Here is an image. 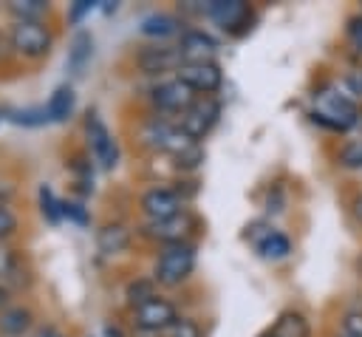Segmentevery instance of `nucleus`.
Returning <instances> with one entry per match:
<instances>
[{"label": "nucleus", "mask_w": 362, "mask_h": 337, "mask_svg": "<svg viewBox=\"0 0 362 337\" xmlns=\"http://www.w3.org/2000/svg\"><path fill=\"white\" fill-rule=\"evenodd\" d=\"M195 272V249L192 244H173L164 246L153 266V280L158 286H181Z\"/></svg>", "instance_id": "1"}, {"label": "nucleus", "mask_w": 362, "mask_h": 337, "mask_svg": "<svg viewBox=\"0 0 362 337\" xmlns=\"http://www.w3.org/2000/svg\"><path fill=\"white\" fill-rule=\"evenodd\" d=\"M11 51L25 57V59H42L51 51L54 34L45 23H14L8 31Z\"/></svg>", "instance_id": "2"}, {"label": "nucleus", "mask_w": 362, "mask_h": 337, "mask_svg": "<svg viewBox=\"0 0 362 337\" xmlns=\"http://www.w3.org/2000/svg\"><path fill=\"white\" fill-rule=\"evenodd\" d=\"M218 116H221V102H218L215 96H198V99L181 113L178 127H181L189 139L201 142V139L218 125Z\"/></svg>", "instance_id": "3"}, {"label": "nucleus", "mask_w": 362, "mask_h": 337, "mask_svg": "<svg viewBox=\"0 0 362 337\" xmlns=\"http://www.w3.org/2000/svg\"><path fill=\"white\" fill-rule=\"evenodd\" d=\"M175 76H178L187 88H192L198 96H212V93L223 85V74H221V68H218L215 59L184 62V65L175 71Z\"/></svg>", "instance_id": "4"}, {"label": "nucleus", "mask_w": 362, "mask_h": 337, "mask_svg": "<svg viewBox=\"0 0 362 337\" xmlns=\"http://www.w3.org/2000/svg\"><path fill=\"white\" fill-rule=\"evenodd\" d=\"M175 320H178V309L167 297H158V295L153 300L141 303L139 309H133V326L139 331L158 334V331H167Z\"/></svg>", "instance_id": "5"}, {"label": "nucleus", "mask_w": 362, "mask_h": 337, "mask_svg": "<svg viewBox=\"0 0 362 337\" xmlns=\"http://www.w3.org/2000/svg\"><path fill=\"white\" fill-rule=\"evenodd\" d=\"M85 133H88V150L99 161V167L113 170L116 161H119V144H116L113 133L107 130V125L96 113H90L88 122H85Z\"/></svg>", "instance_id": "6"}, {"label": "nucleus", "mask_w": 362, "mask_h": 337, "mask_svg": "<svg viewBox=\"0 0 362 337\" xmlns=\"http://www.w3.org/2000/svg\"><path fill=\"white\" fill-rule=\"evenodd\" d=\"M204 11L229 34H243L246 28H252V6L243 0H212L209 6H204Z\"/></svg>", "instance_id": "7"}, {"label": "nucleus", "mask_w": 362, "mask_h": 337, "mask_svg": "<svg viewBox=\"0 0 362 337\" xmlns=\"http://www.w3.org/2000/svg\"><path fill=\"white\" fill-rule=\"evenodd\" d=\"M192 229H195V218L184 210V212H178L173 218H164V221H147L144 224V238L158 241L164 246H173V244H187Z\"/></svg>", "instance_id": "8"}, {"label": "nucleus", "mask_w": 362, "mask_h": 337, "mask_svg": "<svg viewBox=\"0 0 362 337\" xmlns=\"http://www.w3.org/2000/svg\"><path fill=\"white\" fill-rule=\"evenodd\" d=\"M141 212L147 221H164L184 212V201L173 187H150L141 193Z\"/></svg>", "instance_id": "9"}, {"label": "nucleus", "mask_w": 362, "mask_h": 337, "mask_svg": "<svg viewBox=\"0 0 362 337\" xmlns=\"http://www.w3.org/2000/svg\"><path fill=\"white\" fill-rule=\"evenodd\" d=\"M198 99V93L192 88H187L178 76L175 79H164L153 88V105L164 113H184L192 102Z\"/></svg>", "instance_id": "10"}, {"label": "nucleus", "mask_w": 362, "mask_h": 337, "mask_svg": "<svg viewBox=\"0 0 362 337\" xmlns=\"http://www.w3.org/2000/svg\"><path fill=\"white\" fill-rule=\"evenodd\" d=\"M136 65L141 74H170V71H178L184 65L181 59V51L178 45L170 48V45H147L136 54Z\"/></svg>", "instance_id": "11"}, {"label": "nucleus", "mask_w": 362, "mask_h": 337, "mask_svg": "<svg viewBox=\"0 0 362 337\" xmlns=\"http://www.w3.org/2000/svg\"><path fill=\"white\" fill-rule=\"evenodd\" d=\"M178 51L184 62H201V59H212L218 51V42L204 31V28H184L181 40H178Z\"/></svg>", "instance_id": "12"}, {"label": "nucleus", "mask_w": 362, "mask_h": 337, "mask_svg": "<svg viewBox=\"0 0 362 337\" xmlns=\"http://www.w3.org/2000/svg\"><path fill=\"white\" fill-rule=\"evenodd\" d=\"M96 246L102 255H119L130 246V229L119 221L105 224L102 229H96Z\"/></svg>", "instance_id": "13"}, {"label": "nucleus", "mask_w": 362, "mask_h": 337, "mask_svg": "<svg viewBox=\"0 0 362 337\" xmlns=\"http://www.w3.org/2000/svg\"><path fill=\"white\" fill-rule=\"evenodd\" d=\"M90 57H93V37L88 31H76L74 40H71V48H68V59H65L68 71L74 76H82L88 62H90Z\"/></svg>", "instance_id": "14"}, {"label": "nucleus", "mask_w": 362, "mask_h": 337, "mask_svg": "<svg viewBox=\"0 0 362 337\" xmlns=\"http://www.w3.org/2000/svg\"><path fill=\"white\" fill-rule=\"evenodd\" d=\"M74 108H76V93L71 85H59L48 102H45V113H48V122H68L74 116Z\"/></svg>", "instance_id": "15"}, {"label": "nucleus", "mask_w": 362, "mask_h": 337, "mask_svg": "<svg viewBox=\"0 0 362 337\" xmlns=\"http://www.w3.org/2000/svg\"><path fill=\"white\" fill-rule=\"evenodd\" d=\"M34 326V314L28 306H6L0 312V334L20 337Z\"/></svg>", "instance_id": "16"}, {"label": "nucleus", "mask_w": 362, "mask_h": 337, "mask_svg": "<svg viewBox=\"0 0 362 337\" xmlns=\"http://www.w3.org/2000/svg\"><path fill=\"white\" fill-rule=\"evenodd\" d=\"M139 31L144 37H170V34H178L181 31V20L175 14H167V11H153L141 20Z\"/></svg>", "instance_id": "17"}, {"label": "nucleus", "mask_w": 362, "mask_h": 337, "mask_svg": "<svg viewBox=\"0 0 362 337\" xmlns=\"http://www.w3.org/2000/svg\"><path fill=\"white\" fill-rule=\"evenodd\" d=\"M269 334L272 337H311V326L300 312H283Z\"/></svg>", "instance_id": "18"}, {"label": "nucleus", "mask_w": 362, "mask_h": 337, "mask_svg": "<svg viewBox=\"0 0 362 337\" xmlns=\"http://www.w3.org/2000/svg\"><path fill=\"white\" fill-rule=\"evenodd\" d=\"M255 246H257V252H260L266 261H283V258H288V252H291V241H288L283 232H277V229H266L263 238H260Z\"/></svg>", "instance_id": "19"}, {"label": "nucleus", "mask_w": 362, "mask_h": 337, "mask_svg": "<svg viewBox=\"0 0 362 337\" xmlns=\"http://www.w3.org/2000/svg\"><path fill=\"white\" fill-rule=\"evenodd\" d=\"M6 8L14 17V23H42V17L48 14L45 0H11Z\"/></svg>", "instance_id": "20"}, {"label": "nucleus", "mask_w": 362, "mask_h": 337, "mask_svg": "<svg viewBox=\"0 0 362 337\" xmlns=\"http://www.w3.org/2000/svg\"><path fill=\"white\" fill-rule=\"evenodd\" d=\"M124 297H127V303L133 309H139L141 303H147V300L156 297V280L153 278H136V280H130L127 289H124Z\"/></svg>", "instance_id": "21"}, {"label": "nucleus", "mask_w": 362, "mask_h": 337, "mask_svg": "<svg viewBox=\"0 0 362 337\" xmlns=\"http://www.w3.org/2000/svg\"><path fill=\"white\" fill-rule=\"evenodd\" d=\"M37 198H40V212H42V218H45L48 224H59V218H62V201L54 195V190H51L48 184H40Z\"/></svg>", "instance_id": "22"}, {"label": "nucleus", "mask_w": 362, "mask_h": 337, "mask_svg": "<svg viewBox=\"0 0 362 337\" xmlns=\"http://www.w3.org/2000/svg\"><path fill=\"white\" fill-rule=\"evenodd\" d=\"M173 161H175V167H178V170H184V173L198 170V167L204 164V147H201V142L187 144V147H184L178 156H173Z\"/></svg>", "instance_id": "23"}, {"label": "nucleus", "mask_w": 362, "mask_h": 337, "mask_svg": "<svg viewBox=\"0 0 362 337\" xmlns=\"http://www.w3.org/2000/svg\"><path fill=\"white\" fill-rule=\"evenodd\" d=\"M337 161H339L345 170H362V139H348V142L339 147Z\"/></svg>", "instance_id": "24"}, {"label": "nucleus", "mask_w": 362, "mask_h": 337, "mask_svg": "<svg viewBox=\"0 0 362 337\" xmlns=\"http://www.w3.org/2000/svg\"><path fill=\"white\" fill-rule=\"evenodd\" d=\"M8 119L14 125H25V127H40V125H48V113H45V105L42 108H25V110H11Z\"/></svg>", "instance_id": "25"}, {"label": "nucleus", "mask_w": 362, "mask_h": 337, "mask_svg": "<svg viewBox=\"0 0 362 337\" xmlns=\"http://www.w3.org/2000/svg\"><path fill=\"white\" fill-rule=\"evenodd\" d=\"M164 337H204V331H201L198 320H192V317H178V320L164 331Z\"/></svg>", "instance_id": "26"}, {"label": "nucleus", "mask_w": 362, "mask_h": 337, "mask_svg": "<svg viewBox=\"0 0 362 337\" xmlns=\"http://www.w3.org/2000/svg\"><path fill=\"white\" fill-rule=\"evenodd\" d=\"M71 170L76 176V184H85V190L93 187V167H90V159L88 156H74Z\"/></svg>", "instance_id": "27"}, {"label": "nucleus", "mask_w": 362, "mask_h": 337, "mask_svg": "<svg viewBox=\"0 0 362 337\" xmlns=\"http://www.w3.org/2000/svg\"><path fill=\"white\" fill-rule=\"evenodd\" d=\"M17 272H20V258H17V252H14V249L0 246V278L11 280Z\"/></svg>", "instance_id": "28"}, {"label": "nucleus", "mask_w": 362, "mask_h": 337, "mask_svg": "<svg viewBox=\"0 0 362 337\" xmlns=\"http://www.w3.org/2000/svg\"><path fill=\"white\" fill-rule=\"evenodd\" d=\"M342 334L345 337H362V312H345L342 314Z\"/></svg>", "instance_id": "29"}, {"label": "nucleus", "mask_w": 362, "mask_h": 337, "mask_svg": "<svg viewBox=\"0 0 362 337\" xmlns=\"http://www.w3.org/2000/svg\"><path fill=\"white\" fill-rule=\"evenodd\" d=\"M14 232H17V215L6 204H0V241L11 238Z\"/></svg>", "instance_id": "30"}, {"label": "nucleus", "mask_w": 362, "mask_h": 337, "mask_svg": "<svg viewBox=\"0 0 362 337\" xmlns=\"http://www.w3.org/2000/svg\"><path fill=\"white\" fill-rule=\"evenodd\" d=\"M62 218H68V221H74V224H79V227L88 224V212H85V207L76 204V201H62Z\"/></svg>", "instance_id": "31"}, {"label": "nucleus", "mask_w": 362, "mask_h": 337, "mask_svg": "<svg viewBox=\"0 0 362 337\" xmlns=\"http://www.w3.org/2000/svg\"><path fill=\"white\" fill-rule=\"evenodd\" d=\"M345 34H348V40H351V45L362 54V14H356V17H351L348 20V25H345Z\"/></svg>", "instance_id": "32"}, {"label": "nucleus", "mask_w": 362, "mask_h": 337, "mask_svg": "<svg viewBox=\"0 0 362 337\" xmlns=\"http://www.w3.org/2000/svg\"><path fill=\"white\" fill-rule=\"evenodd\" d=\"M93 6H96L93 0H76V3L71 6V11H68V20H71V23H79V20H82Z\"/></svg>", "instance_id": "33"}, {"label": "nucleus", "mask_w": 362, "mask_h": 337, "mask_svg": "<svg viewBox=\"0 0 362 337\" xmlns=\"http://www.w3.org/2000/svg\"><path fill=\"white\" fill-rule=\"evenodd\" d=\"M283 207H286L283 190H280V187H274V195L269 193V198H266V210H269V212H283Z\"/></svg>", "instance_id": "34"}, {"label": "nucleus", "mask_w": 362, "mask_h": 337, "mask_svg": "<svg viewBox=\"0 0 362 337\" xmlns=\"http://www.w3.org/2000/svg\"><path fill=\"white\" fill-rule=\"evenodd\" d=\"M8 54H11V40L6 34H0V62H6Z\"/></svg>", "instance_id": "35"}, {"label": "nucleus", "mask_w": 362, "mask_h": 337, "mask_svg": "<svg viewBox=\"0 0 362 337\" xmlns=\"http://www.w3.org/2000/svg\"><path fill=\"white\" fill-rule=\"evenodd\" d=\"M105 337H124V331H122L119 326H110V323H107V326H105Z\"/></svg>", "instance_id": "36"}, {"label": "nucleus", "mask_w": 362, "mask_h": 337, "mask_svg": "<svg viewBox=\"0 0 362 337\" xmlns=\"http://www.w3.org/2000/svg\"><path fill=\"white\" fill-rule=\"evenodd\" d=\"M354 215H356V218H359V224H362V195L354 201Z\"/></svg>", "instance_id": "37"}, {"label": "nucleus", "mask_w": 362, "mask_h": 337, "mask_svg": "<svg viewBox=\"0 0 362 337\" xmlns=\"http://www.w3.org/2000/svg\"><path fill=\"white\" fill-rule=\"evenodd\" d=\"M6 303H8V289L0 286V309H6Z\"/></svg>", "instance_id": "38"}, {"label": "nucleus", "mask_w": 362, "mask_h": 337, "mask_svg": "<svg viewBox=\"0 0 362 337\" xmlns=\"http://www.w3.org/2000/svg\"><path fill=\"white\" fill-rule=\"evenodd\" d=\"M40 337H65V334H59V331H57V329H45V331H42V334H40Z\"/></svg>", "instance_id": "39"}, {"label": "nucleus", "mask_w": 362, "mask_h": 337, "mask_svg": "<svg viewBox=\"0 0 362 337\" xmlns=\"http://www.w3.org/2000/svg\"><path fill=\"white\" fill-rule=\"evenodd\" d=\"M133 337H156V334H150V331H139V329H136V334H133Z\"/></svg>", "instance_id": "40"}, {"label": "nucleus", "mask_w": 362, "mask_h": 337, "mask_svg": "<svg viewBox=\"0 0 362 337\" xmlns=\"http://www.w3.org/2000/svg\"><path fill=\"white\" fill-rule=\"evenodd\" d=\"M0 119H3V110H0Z\"/></svg>", "instance_id": "41"}, {"label": "nucleus", "mask_w": 362, "mask_h": 337, "mask_svg": "<svg viewBox=\"0 0 362 337\" xmlns=\"http://www.w3.org/2000/svg\"><path fill=\"white\" fill-rule=\"evenodd\" d=\"M263 337H272V334H263Z\"/></svg>", "instance_id": "42"}, {"label": "nucleus", "mask_w": 362, "mask_h": 337, "mask_svg": "<svg viewBox=\"0 0 362 337\" xmlns=\"http://www.w3.org/2000/svg\"><path fill=\"white\" fill-rule=\"evenodd\" d=\"M337 337H345V334H337Z\"/></svg>", "instance_id": "43"}]
</instances>
